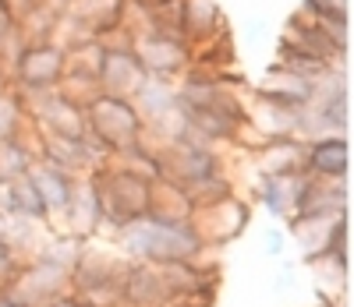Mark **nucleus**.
<instances>
[{
  "instance_id": "9",
  "label": "nucleus",
  "mask_w": 354,
  "mask_h": 307,
  "mask_svg": "<svg viewBox=\"0 0 354 307\" xmlns=\"http://www.w3.org/2000/svg\"><path fill=\"white\" fill-rule=\"evenodd\" d=\"M64 81V46L61 43H32L21 46L11 60V88L18 96H43L57 92Z\"/></svg>"
},
{
  "instance_id": "5",
  "label": "nucleus",
  "mask_w": 354,
  "mask_h": 307,
  "mask_svg": "<svg viewBox=\"0 0 354 307\" xmlns=\"http://www.w3.org/2000/svg\"><path fill=\"white\" fill-rule=\"evenodd\" d=\"M330 135H351V78L347 68H330L315 81L312 103L298 110L294 138H330Z\"/></svg>"
},
{
  "instance_id": "1",
  "label": "nucleus",
  "mask_w": 354,
  "mask_h": 307,
  "mask_svg": "<svg viewBox=\"0 0 354 307\" xmlns=\"http://www.w3.org/2000/svg\"><path fill=\"white\" fill-rule=\"evenodd\" d=\"M110 244L121 251L128 261H153V265H198L205 255L202 240L188 223H167L156 216H145L138 223H128L117 230Z\"/></svg>"
},
{
  "instance_id": "14",
  "label": "nucleus",
  "mask_w": 354,
  "mask_h": 307,
  "mask_svg": "<svg viewBox=\"0 0 354 307\" xmlns=\"http://www.w3.org/2000/svg\"><path fill=\"white\" fill-rule=\"evenodd\" d=\"M283 39H290L294 46H301L305 53L326 60L330 68H347V53H351V39H340L337 32H330V28L315 25L312 18H305L301 11L287 14L283 21Z\"/></svg>"
},
{
  "instance_id": "13",
  "label": "nucleus",
  "mask_w": 354,
  "mask_h": 307,
  "mask_svg": "<svg viewBox=\"0 0 354 307\" xmlns=\"http://www.w3.org/2000/svg\"><path fill=\"white\" fill-rule=\"evenodd\" d=\"M68 290H71V272L28 258V261L18 268V275H15V283H11L8 293H11L21 307H46V304H53L57 297H64Z\"/></svg>"
},
{
  "instance_id": "21",
  "label": "nucleus",
  "mask_w": 354,
  "mask_h": 307,
  "mask_svg": "<svg viewBox=\"0 0 354 307\" xmlns=\"http://www.w3.org/2000/svg\"><path fill=\"white\" fill-rule=\"evenodd\" d=\"M57 230H64L78 240H96L100 230H103V216H100V198H96V188H93V177H82L78 188H75V198L64 212V219Z\"/></svg>"
},
{
  "instance_id": "15",
  "label": "nucleus",
  "mask_w": 354,
  "mask_h": 307,
  "mask_svg": "<svg viewBox=\"0 0 354 307\" xmlns=\"http://www.w3.org/2000/svg\"><path fill=\"white\" fill-rule=\"evenodd\" d=\"M248 163L255 166V177H294L305 173V141L294 135H280V138H266Z\"/></svg>"
},
{
  "instance_id": "20",
  "label": "nucleus",
  "mask_w": 354,
  "mask_h": 307,
  "mask_svg": "<svg viewBox=\"0 0 354 307\" xmlns=\"http://www.w3.org/2000/svg\"><path fill=\"white\" fill-rule=\"evenodd\" d=\"M301 180H305V173H294V177H255L252 191H248V201L262 205L277 223H287L294 216V201H298Z\"/></svg>"
},
{
  "instance_id": "32",
  "label": "nucleus",
  "mask_w": 354,
  "mask_h": 307,
  "mask_svg": "<svg viewBox=\"0 0 354 307\" xmlns=\"http://www.w3.org/2000/svg\"><path fill=\"white\" fill-rule=\"evenodd\" d=\"M262 240H266V255H270V258H283V248H287V233L283 230L270 226L262 233Z\"/></svg>"
},
{
  "instance_id": "25",
  "label": "nucleus",
  "mask_w": 354,
  "mask_h": 307,
  "mask_svg": "<svg viewBox=\"0 0 354 307\" xmlns=\"http://www.w3.org/2000/svg\"><path fill=\"white\" fill-rule=\"evenodd\" d=\"M305 268L319 279V293L340 300V293L347 290L351 279V258H333V255H315L312 261H305Z\"/></svg>"
},
{
  "instance_id": "31",
  "label": "nucleus",
  "mask_w": 354,
  "mask_h": 307,
  "mask_svg": "<svg viewBox=\"0 0 354 307\" xmlns=\"http://www.w3.org/2000/svg\"><path fill=\"white\" fill-rule=\"evenodd\" d=\"M21 265H25V258H18L11 248H4V244H0V293L11 290V283H15V275H18Z\"/></svg>"
},
{
  "instance_id": "28",
  "label": "nucleus",
  "mask_w": 354,
  "mask_h": 307,
  "mask_svg": "<svg viewBox=\"0 0 354 307\" xmlns=\"http://www.w3.org/2000/svg\"><path fill=\"white\" fill-rule=\"evenodd\" d=\"M11 216L32 223V226H50V216H46V205L39 198V191L32 188V180L21 177L11 184Z\"/></svg>"
},
{
  "instance_id": "4",
  "label": "nucleus",
  "mask_w": 354,
  "mask_h": 307,
  "mask_svg": "<svg viewBox=\"0 0 354 307\" xmlns=\"http://www.w3.org/2000/svg\"><path fill=\"white\" fill-rule=\"evenodd\" d=\"M93 177V188L100 198V216H103V230L100 237L110 240L117 230H124L128 223H138L149 216V201H153V180L131 173L124 166L106 163L103 170L88 173Z\"/></svg>"
},
{
  "instance_id": "23",
  "label": "nucleus",
  "mask_w": 354,
  "mask_h": 307,
  "mask_svg": "<svg viewBox=\"0 0 354 307\" xmlns=\"http://www.w3.org/2000/svg\"><path fill=\"white\" fill-rule=\"evenodd\" d=\"M103 57H106V43H100V39H82V43H71V46H64V75L100 81Z\"/></svg>"
},
{
  "instance_id": "30",
  "label": "nucleus",
  "mask_w": 354,
  "mask_h": 307,
  "mask_svg": "<svg viewBox=\"0 0 354 307\" xmlns=\"http://www.w3.org/2000/svg\"><path fill=\"white\" fill-rule=\"evenodd\" d=\"M21 50V39H18V18L8 11V4L0 0V57L8 60H15V53Z\"/></svg>"
},
{
  "instance_id": "33",
  "label": "nucleus",
  "mask_w": 354,
  "mask_h": 307,
  "mask_svg": "<svg viewBox=\"0 0 354 307\" xmlns=\"http://www.w3.org/2000/svg\"><path fill=\"white\" fill-rule=\"evenodd\" d=\"M4 4H8V11H11V14H15V18L21 21V18H25L28 11H32V8L39 4V0H4Z\"/></svg>"
},
{
  "instance_id": "37",
  "label": "nucleus",
  "mask_w": 354,
  "mask_h": 307,
  "mask_svg": "<svg viewBox=\"0 0 354 307\" xmlns=\"http://www.w3.org/2000/svg\"><path fill=\"white\" fill-rule=\"evenodd\" d=\"M0 307H21V304H18L11 293H0Z\"/></svg>"
},
{
  "instance_id": "16",
  "label": "nucleus",
  "mask_w": 354,
  "mask_h": 307,
  "mask_svg": "<svg viewBox=\"0 0 354 307\" xmlns=\"http://www.w3.org/2000/svg\"><path fill=\"white\" fill-rule=\"evenodd\" d=\"M305 177L351 180V135H330L305 141Z\"/></svg>"
},
{
  "instance_id": "12",
  "label": "nucleus",
  "mask_w": 354,
  "mask_h": 307,
  "mask_svg": "<svg viewBox=\"0 0 354 307\" xmlns=\"http://www.w3.org/2000/svg\"><path fill=\"white\" fill-rule=\"evenodd\" d=\"M145 81H149V75H145L142 60L131 50V36L117 32L113 39H106V57H103V71H100V92L131 99Z\"/></svg>"
},
{
  "instance_id": "26",
  "label": "nucleus",
  "mask_w": 354,
  "mask_h": 307,
  "mask_svg": "<svg viewBox=\"0 0 354 307\" xmlns=\"http://www.w3.org/2000/svg\"><path fill=\"white\" fill-rule=\"evenodd\" d=\"M298 11L312 18L315 25L330 28L340 39H351V4L347 0H301Z\"/></svg>"
},
{
  "instance_id": "7",
  "label": "nucleus",
  "mask_w": 354,
  "mask_h": 307,
  "mask_svg": "<svg viewBox=\"0 0 354 307\" xmlns=\"http://www.w3.org/2000/svg\"><path fill=\"white\" fill-rule=\"evenodd\" d=\"M85 128L110 156H117V152H124L145 138V124H142L135 103L121 96H106V92H100L85 106Z\"/></svg>"
},
{
  "instance_id": "6",
  "label": "nucleus",
  "mask_w": 354,
  "mask_h": 307,
  "mask_svg": "<svg viewBox=\"0 0 354 307\" xmlns=\"http://www.w3.org/2000/svg\"><path fill=\"white\" fill-rule=\"evenodd\" d=\"M198 286V265H153L131 261L124 275V307H167Z\"/></svg>"
},
{
  "instance_id": "11",
  "label": "nucleus",
  "mask_w": 354,
  "mask_h": 307,
  "mask_svg": "<svg viewBox=\"0 0 354 307\" xmlns=\"http://www.w3.org/2000/svg\"><path fill=\"white\" fill-rule=\"evenodd\" d=\"M28 128L53 138H85V106L64 99L61 92H43V96H21Z\"/></svg>"
},
{
  "instance_id": "10",
  "label": "nucleus",
  "mask_w": 354,
  "mask_h": 307,
  "mask_svg": "<svg viewBox=\"0 0 354 307\" xmlns=\"http://www.w3.org/2000/svg\"><path fill=\"white\" fill-rule=\"evenodd\" d=\"M131 50L142 60V68L149 78L160 81H177L192 68V46L181 36H167V32H135Z\"/></svg>"
},
{
  "instance_id": "2",
  "label": "nucleus",
  "mask_w": 354,
  "mask_h": 307,
  "mask_svg": "<svg viewBox=\"0 0 354 307\" xmlns=\"http://www.w3.org/2000/svg\"><path fill=\"white\" fill-rule=\"evenodd\" d=\"M131 261L110 240L96 237L82 244L71 268V297L78 307H124V275Z\"/></svg>"
},
{
  "instance_id": "18",
  "label": "nucleus",
  "mask_w": 354,
  "mask_h": 307,
  "mask_svg": "<svg viewBox=\"0 0 354 307\" xmlns=\"http://www.w3.org/2000/svg\"><path fill=\"white\" fill-rule=\"evenodd\" d=\"M223 32H230V21L220 0H181V36L188 46L209 43Z\"/></svg>"
},
{
  "instance_id": "17",
  "label": "nucleus",
  "mask_w": 354,
  "mask_h": 307,
  "mask_svg": "<svg viewBox=\"0 0 354 307\" xmlns=\"http://www.w3.org/2000/svg\"><path fill=\"white\" fill-rule=\"evenodd\" d=\"M28 180H32V188L39 191V198H43V205H46L50 230H57V226H61V219H64V212H68V205H71V198H75V188H78L82 177H71V173H64V170H57V166L36 159Z\"/></svg>"
},
{
  "instance_id": "36",
  "label": "nucleus",
  "mask_w": 354,
  "mask_h": 307,
  "mask_svg": "<svg viewBox=\"0 0 354 307\" xmlns=\"http://www.w3.org/2000/svg\"><path fill=\"white\" fill-rule=\"evenodd\" d=\"M46 4H50V8H57V11H68V8L75 4V0H46Z\"/></svg>"
},
{
  "instance_id": "35",
  "label": "nucleus",
  "mask_w": 354,
  "mask_h": 307,
  "mask_svg": "<svg viewBox=\"0 0 354 307\" xmlns=\"http://www.w3.org/2000/svg\"><path fill=\"white\" fill-rule=\"evenodd\" d=\"M248 36H252V39H262V36H266V21H262V18H255V21H252Z\"/></svg>"
},
{
  "instance_id": "24",
  "label": "nucleus",
  "mask_w": 354,
  "mask_h": 307,
  "mask_svg": "<svg viewBox=\"0 0 354 307\" xmlns=\"http://www.w3.org/2000/svg\"><path fill=\"white\" fill-rule=\"evenodd\" d=\"M192 198L174 188L167 180H153V201H149V216L156 219H167V223H188L192 219Z\"/></svg>"
},
{
  "instance_id": "22",
  "label": "nucleus",
  "mask_w": 354,
  "mask_h": 307,
  "mask_svg": "<svg viewBox=\"0 0 354 307\" xmlns=\"http://www.w3.org/2000/svg\"><path fill=\"white\" fill-rule=\"evenodd\" d=\"M36 159L39 156H36L32 131L0 141V184H15V180L28 177V173H32V166H36Z\"/></svg>"
},
{
  "instance_id": "34",
  "label": "nucleus",
  "mask_w": 354,
  "mask_h": 307,
  "mask_svg": "<svg viewBox=\"0 0 354 307\" xmlns=\"http://www.w3.org/2000/svg\"><path fill=\"white\" fill-rule=\"evenodd\" d=\"M8 88H11V64L0 57V92H8Z\"/></svg>"
},
{
  "instance_id": "3",
  "label": "nucleus",
  "mask_w": 354,
  "mask_h": 307,
  "mask_svg": "<svg viewBox=\"0 0 354 307\" xmlns=\"http://www.w3.org/2000/svg\"><path fill=\"white\" fill-rule=\"evenodd\" d=\"M149 145H153V156H156V180H167V184H174V188H181L188 198L198 188H205L209 180L230 173V156L227 152L198 145V141H192L185 135L167 138V141H149Z\"/></svg>"
},
{
  "instance_id": "29",
  "label": "nucleus",
  "mask_w": 354,
  "mask_h": 307,
  "mask_svg": "<svg viewBox=\"0 0 354 307\" xmlns=\"http://www.w3.org/2000/svg\"><path fill=\"white\" fill-rule=\"evenodd\" d=\"M28 113H25V99L18 96L15 88L0 92V141L8 138H18V135H28Z\"/></svg>"
},
{
  "instance_id": "19",
  "label": "nucleus",
  "mask_w": 354,
  "mask_h": 307,
  "mask_svg": "<svg viewBox=\"0 0 354 307\" xmlns=\"http://www.w3.org/2000/svg\"><path fill=\"white\" fill-rule=\"evenodd\" d=\"M255 92H262L266 99H273L287 110H305L312 103V92H315V81L312 78H301V75H294V71H283L277 64L266 68V75L259 81H252Z\"/></svg>"
},
{
  "instance_id": "8",
  "label": "nucleus",
  "mask_w": 354,
  "mask_h": 307,
  "mask_svg": "<svg viewBox=\"0 0 354 307\" xmlns=\"http://www.w3.org/2000/svg\"><path fill=\"white\" fill-rule=\"evenodd\" d=\"M192 226L202 240V248L213 255V251H220L227 244L245 237V230L252 226V201L238 191L230 198L209 201V205H195L192 208Z\"/></svg>"
},
{
  "instance_id": "27",
  "label": "nucleus",
  "mask_w": 354,
  "mask_h": 307,
  "mask_svg": "<svg viewBox=\"0 0 354 307\" xmlns=\"http://www.w3.org/2000/svg\"><path fill=\"white\" fill-rule=\"evenodd\" d=\"M273 53H277V57H273V64H277V68L294 71V75H301V78H312V81H319L322 75L330 71L326 60H319V57L305 53L301 46H294V43L283 39V36H277V50H273Z\"/></svg>"
}]
</instances>
